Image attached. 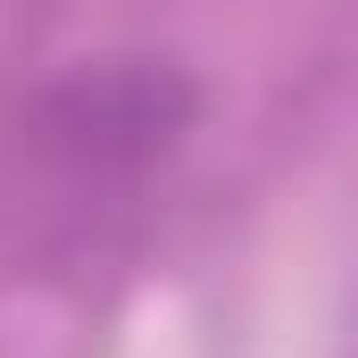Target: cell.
I'll list each match as a JSON object with an SVG mask.
<instances>
[{"label":"cell","instance_id":"6da1fadb","mask_svg":"<svg viewBox=\"0 0 358 358\" xmlns=\"http://www.w3.org/2000/svg\"><path fill=\"white\" fill-rule=\"evenodd\" d=\"M200 125V76L167 50H108L76 59L67 76L25 100V159L67 200H108L159 176Z\"/></svg>","mask_w":358,"mask_h":358}]
</instances>
